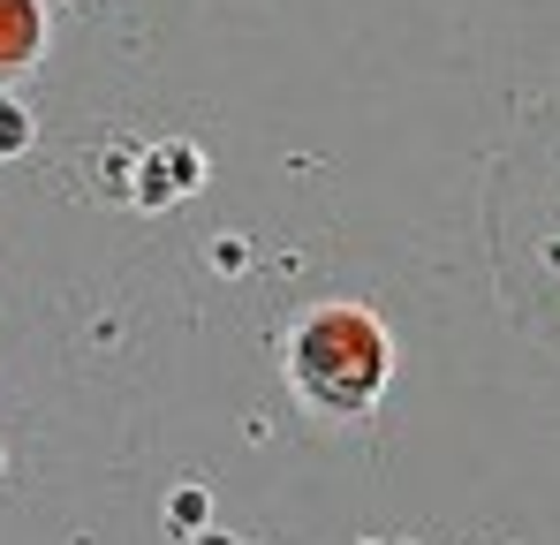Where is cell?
I'll use <instances>...</instances> for the list:
<instances>
[{
  "label": "cell",
  "mask_w": 560,
  "mask_h": 545,
  "mask_svg": "<svg viewBox=\"0 0 560 545\" xmlns=\"http://www.w3.org/2000/svg\"><path fill=\"white\" fill-rule=\"evenodd\" d=\"M394 379V341L364 303H318L288 334V386L318 417H364Z\"/></svg>",
  "instance_id": "6da1fadb"
},
{
  "label": "cell",
  "mask_w": 560,
  "mask_h": 545,
  "mask_svg": "<svg viewBox=\"0 0 560 545\" xmlns=\"http://www.w3.org/2000/svg\"><path fill=\"white\" fill-rule=\"evenodd\" d=\"M38 54H46V15H38V0H0V77L31 69Z\"/></svg>",
  "instance_id": "7a4b0ae2"
}]
</instances>
